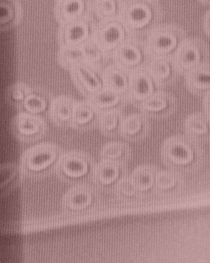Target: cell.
Returning <instances> with one entry per match:
<instances>
[{
	"instance_id": "4",
	"label": "cell",
	"mask_w": 210,
	"mask_h": 263,
	"mask_svg": "<svg viewBox=\"0 0 210 263\" xmlns=\"http://www.w3.org/2000/svg\"><path fill=\"white\" fill-rule=\"evenodd\" d=\"M200 144L185 134H174L165 138L161 146V155L165 160L177 164L191 162L200 151Z\"/></svg>"
},
{
	"instance_id": "7",
	"label": "cell",
	"mask_w": 210,
	"mask_h": 263,
	"mask_svg": "<svg viewBox=\"0 0 210 263\" xmlns=\"http://www.w3.org/2000/svg\"><path fill=\"white\" fill-rule=\"evenodd\" d=\"M10 130L18 140L32 142L44 137L47 126L42 117L25 111L20 112L12 119Z\"/></svg>"
},
{
	"instance_id": "36",
	"label": "cell",
	"mask_w": 210,
	"mask_h": 263,
	"mask_svg": "<svg viewBox=\"0 0 210 263\" xmlns=\"http://www.w3.org/2000/svg\"><path fill=\"white\" fill-rule=\"evenodd\" d=\"M203 97V112L209 117V93L205 95Z\"/></svg>"
},
{
	"instance_id": "8",
	"label": "cell",
	"mask_w": 210,
	"mask_h": 263,
	"mask_svg": "<svg viewBox=\"0 0 210 263\" xmlns=\"http://www.w3.org/2000/svg\"><path fill=\"white\" fill-rule=\"evenodd\" d=\"M89 16L61 24L58 32L61 46H81L93 38L96 24Z\"/></svg>"
},
{
	"instance_id": "19",
	"label": "cell",
	"mask_w": 210,
	"mask_h": 263,
	"mask_svg": "<svg viewBox=\"0 0 210 263\" xmlns=\"http://www.w3.org/2000/svg\"><path fill=\"white\" fill-rule=\"evenodd\" d=\"M75 100L67 96H60L52 100L49 105V117L56 125L61 127L71 126Z\"/></svg>"
},
{
	"instance_id": "38",
	"label": "cell",
	"mask_w": 210,
	"mask_h": 263,
	"mask_svg": "<svg viewBox=\"0 0 210 263\" xmlns=\"http://www.w3.org/2000/svg\"><path fill=\"white\" fill-rule=\"evenodd\" d=\"M199 3L204 6H208L209 5V0H197Z\"/></svg>"
},
{
	"instance_id": "34",
	"label": "cell",
	"mask_w": 210,
	"mask_h": 263,
	"mask_svg": "<svg viewBox=\"0 0 210 263\" xmlns=\"http://www.w3.org/2000/svg\"><path fill=\"white\" fill-rule=\"evenodd\" d=\"M157 185L162 189H168L173 187L176 182L174 174L169 171L159 172L156 177Z\"/></svg>"
},
{
	"instance_id": "16",
	"label": "cell",
	"mask_w": 210,
	"mask_h": 263,
	"mask_svg": "<svg viewBox=\"0 0 210 263\" xmlns=\"http://www.w3.org/2000/svg\"><path fill=\"white\" fill-rule=\"evenodd\" d=\"M209 62L203 63L187 70L183 76L188 91L199 97L209 93Z\"/></svg>"
},
{
	"instance_id": "10",
	"label": "cell",
	"mask_w": 210,
	"mask_h": 263,
	"mask_svg": "<svg viewBox=\"0 0 210 263\" xmlns=\"http://www.w3.org/2000/svg\"><path fill=\"white\" fill-rule=\"evenodd\" d=\"M146 67L156 88L161 89L171 86L181 75L173 55L150 58Z\"/></svg>"
},
{
	"instance_id": "2",
	"label": "cell",
	"mask_w": 210,
	"mask_h": 263,
	"mask_svg": "<svg viewBox=\"0 0 210 263\" xmlns=\"http://www.w3.org/2000/svg\"><path fill=\"white\" fill-rule=\"evenodd\" d=\"M187 37L185 30L174 24H159L144 39L150 58L173 55L181 42Z\"/></svg>"
},
{
	"instance_id": "21",
	"label": "cell",
	"mask_w": 210,
	"mask_h": 263,
	"mask_svg": "<svg viewBox=\"0 0 210 263\" xmlns=\"http://www.w3.org/2000/svg\"><path fill=\"white\" fill-rule=\"evenodd\" d=\"M125 108L118 107L100 111L97 127L103 135L110 138L119 136Z\"/></svg>"
},
{
	"instance_id": "23",
	"label": "cell",
	"mask_w": 210,
	"mask_h": 263,
	"mask_svg": "<svg viewBox=\"0 0 210 263\" xmlns=\"http://www.w3.org/2000/svg\"><path fill=\"white\" fill-rule=\"evenodd\" d=\"M88 100L100 111L129 105L125 95L114 92L104 87L93 94Z\"/></svg>"
},
{
	"instance_id": "37",
	"label": "cell",
	"mask_w": 210,
	"mask_h": 263,
	"mask_svg": "<svg viewBox=\"0 0 210 263\" xmlns=\"http://www.w3.org/2000/svg\"><path fill=\"white\" fill-rule=\"evenodd\" d=\"M209 11H207L205 14L203 23L204 32L207 36L209 35Z\"/></svg>"
},
{
	"instance_id": "17",
	"label": "cell",
	"mask_w": 210,
	"mask_h": 263,
	"mask_svg": "<svg viewBox=\"0 0 210 263\" xmlns=\"http://www.w3.org/2000/svg\"><path fill=\"white\" fill-rule=\"evenodd\" d=\"M100 111L88 101L76 102L71 126L79 131H87L98 127Z\"/></svg>"
},
{
	"instance_id": "25",
	"label": "cell",
	"mask_w": 210,
	"mask_h": 263,
	"mask_svg": "<svg viewBox=\"0 0 210 263\" xmlns=\"http://www.w3.org/2000/svg\"><path fill=\"white\" fill-rule=\"evenodd\" d=\"M124 0H93V10L101 20L119 18Z\"/></svg>"
},
{
	"instance_id": "22",
	"label": "cell",
	"mask_w": 210,
	"mask_h": 263,
	"mask_svg": "<svg viewBox=\"0 0 210 263\" xmlns=\"http://www.w3.org/2000/svg\"><path fill=\"white\" fill-rule=\"evenodd\" d=\"M22 16L21 5L17 0H0V31L14 28Z\"/></svg>"
},
{
	"instance_id": "15",
	"label": "cell",
	"mask_w": 210,
	"mask_h": 263,
	"mask_svg": "<svg viewBox=\"0 0 210 263\" xmlns=\"http://www.w3.org/2000/svg\"><path fill=\"white\" fill-rule=\"evenodd\" d=\"M93 10V0H58L54 15L60 23L90 16Z\"/></svg>"
},
{
	"instance_id": "28",
	"label": "cell",
	"mask_w": 210,
	"mask_h": 263,
	"mask_svg": "<svg viewBox=\"0 0 210 263\" xmlns=\"http://www.w3.org/2000/svg\"><path fill=\"white\" fill-rule=\"evenodd\" d=\"M31 88L27 84L23 82L11 84L6 90V101L14 108H23L24 101L29 93Z\"/></svg>"
},
{
	"instance_id": "24",
	"label": "cell",
	"mask_w": 210,
	"mask_h": 263,
	"mask_svg": "<svg viewBox=\"0 0 210 263\" xmlns=\"http://www.w3.org/2000/svg\"><path fill=\"white\" fill-rule=\"evenodd\" d=\"M88 158L83 152L71 151L65 154L61 159L63 171L71 177H79L87 171Z\"/></svg>"
},
{
	"instance_id": "27",
	"label": "cell",
	"mask_w": 210,
	"mask_h": 263,
	"mask_svg": "<svg viewBox=\"0 0 210 263\" xmlns=\"http://www.w3.org/2000/svg\"><path fill=\"white\" fill-rule=\"evenodd\" d=\"M58 61L64 68L70 70L75 65L86 61L81 46H61Z\"/></svg>"
},
{
	"instance_id": "20",
	"label": "cell",
	"mask_w": 210,
	"mask_h": 263,
	"mask_svg": "<svg viewBox=\"0 0 210 263\" xmlns=\"http://www.w3.org/2000/svg\"><path fill=\"white\" fill-rule=\"evenodd\" d=\"M103 87L114 92L125 95L128 82V71L114 63L102 71Z\"/></svg>"
},
{
	"instance_id": "5",
	"label": "cell",
	"mask_w": 210,
	"mask_h": 263,
	"mask_svg": "<svg viewBox=\"0 0 210 263\" xmlns=\"http://www.w3.org/2000/svg\"><path fill=\"white\" fill-rule=\"evenodd\" d=\"M113 62L129 71L146 66L150 57L145 47L144 39L130 36L111 53Z\"/></svg>"
},
{
	"instance_id": "11",
	"label": "cell",
	"mask_w": 210,
	"mask_h": 263,
	"mask_svg": "<svg viewBox=\"0 0 210 263\" xmlns=\"http://www.w3.org/2000/svg\"><path fill=\"white\" fill-rule=\"evenodd\" d=\"M146 66L139 67L128 72V87L125 95L129 105L136 108L139 103L149 96L156 88Z\"/></svg>"
},
{
	"instance_id": "30",
	"label": "cell",
	"mask_w": 210,
	"mask_h": 263,
	"mask_svg": "<svg viewBox=\"0 0 210 263\" xmlns=\"http://www.w3.org/2000/svg\"><path fill=\"white\" fill-rule=\"evenodd\" d=\"M149 166L148 165H141L133 170L131 180L137 190H146L152 184L154 173Z\"/></svg>"
},
{
	"instance_id": "3",
	"label": "cell",
	"mask_w": 210,
	"mask_h": 263,
	"mask_svg": "<svg viewBox=\"0 0 210 263\" xmlns=\"http://www.w3.org/2000/svg\"><path fill=\"white\" fill-rule=\"evenodd\" d=\"M173 58L181 75L188 69L209 62V46L204 40L195 37H186L179 45Z\"/></svg>"
},
{
	"instance_id": "13",
	"label": "cell",
	"mask_w": 210,
	"mask_h": 263,
	"mask_svg": "<svg viewBox=\"0 0 210 263\" xmlns=\"http://www.w3.org/2000/svg\"><path fill=\"white\" fill-rule=\"evenodd\" d=\"M150 132L149 119L140 111L132 112L123 117L119 136L126 141L137 142L148 137Z\"/></svg>"
},
{
	"instance_id": "33",
	"label": "cell",
	"mask_w": 210,
	"mask_h": 263,
	"mask_svg": "<svg viewBox=\"0 0 210 263\" xmlns=\"http://www.w3.org/2000/svg\"><path fill=\"white\" fill-rule=\"evenodd\" d=\"M17 166L13 163L0 165V189L9 182L16 175Z\"/></svg>"
},
{
	"instance_id": "1",
	"label": "cell",
	"mask_w": 210,
	"mask_h": 263,
	"mask_svg": "<svg viewBox=\"0 0 210 263\" xmlns=\"http://www.w3.org/2000/svg\"><path fill=\"white\" fill-rule=\"evenodd\" d=\"M162 17L160 4L153 0H124L119 17L131 36L142 39Z\"/></svg>"
},
{
	"instance_id": "6",
	"label": "cell",
	"mask_w": 210,
	"mask_h": 263,
	"mask_svg": "<svg viewBox=\"0 0 210 263\" xmlns=\"http://www.w3.org/2000/svg\"><path fill=\"white\" fill-rule=\"evenodd\" d=\"M178 105L175 95L167 91L158 89L140 102L137 108L149 119L162 120L173 115Z\"/></svg>"
},
{
	"instance_id": "14",
	"label": "cell",
	"mask_w": 210,
	"mask_h": 263,
	"mask_svg": "<svg viewBox=\"0 0 210 263\" xmlns=\"http://www.w3.org/2000/svg\"><path fill=\"white\" fill-rule=\"evenodd\" d=\"M59 151V147L54 143H40L27 149L22 159L29 168L40 170L50 165L55 159Z\"/></svg>"
},
{
	"instance_id": "12",
	"label": "cell",
	"mask_w": 210,
	"mask_h": 263,
	"mask_svg": "<svg viewBox=\"0 0 210 263\" xmlns=\"http://www.w3.org/2000/svg\"><path fill=\"white\" fill-rule=\"evenodd\" d=\"M70 71L74 85L88 99L103 87L101 72L89 62H81Z\"/></svg>"
},
{
	"instance_id": "31",
	"label": "cell",
	"mask_w": 210,
	"mask_h": 263,
	"mask_svg": "<svg viewBox=\"0 0 210 263\" xmlns=\"http://www.w3.org/2000/svg\"><path fill=\"white\" fill-rule=\"evenodd\" d=\"M130 151V147L127 143L121 141H113L103 146L100 155L104 159L117 160L120 158L127 157Z\"/></svg>"
},
{
	"instance_id": "9",
	"label": "cell",
	"mask_w": 210,
	"mask_h": 263,
	"mask_svg": "<svg viewBox=\"0 0 210 263\" xmlns=\"http://www.w3.org/2000/svg\"><path fill=\"white\" fill-rule=\"evenodd\" d=\"M131 36L120 19L101 20L96 24L93 39L105 52L111 53Z\"/></svg>"
},
{
	"instance_id": "40",
	"label": "cell",
	"mask_w": 210,
	"mask_h": 263,
	"mask_svg": "<svg viewBox=\"0 0 210 263\" xmlns=\"http://www.w3.org/2000/svg\"><path fill=\"white\" fill-rule=\"evenodd\" d=\"M57 1H58V0H57Z\"/></svg>"
},
{
	"instance_id": "32",
	"label": "cell",
	"mask_w": 210,
	"mask_h": 263,
	"mask_svg": "<svg viewBox=\"0 0 210 263\" xmlns=\"http://www.w3.org/2000/svg\"><path fill=\"white\" fill-rule=\"evenodd\" d=\"M91 201L90 191L83 186L70 190L66 196L67 204L73 209H82L88 205Z\"/></svg>"
},
{
	"instance_id": "39",
	"label": "cell",
	"mask_w": 210,
	"mask_h": 263,
	"mask_svg": "<svg viewBox=\"0 0 210 263\" xmlns=\"http://www.w3.org/2000/svg\"><path fill=\"white\" fill-rule=\"evenodd\" d=\"M153 1H158L159 0H153Z\"/></svg>"
},
{
	"instance_id": "26",
	"label": "cell",
	"mask_w": 210,
	"mask_h": 263,
	"mask_svg": "<svg viewBox=\"0 0 210 263\" xmlns=\"http://www.w3.org/2000/svg\"><path fill=\"white\" fill-rule=\"evenodd\" d=\"M51 102L48 93L41 89L31 88L24 101L23 108L26 112L37 114L45 110L47 105L50 104Z\"/></svg>"
},
{
	"instance_id": "35",
	"label": "cell",
	"mask_w": 210,
	"mask_h": 263,
	"mask_svg": "<svg viewBox=\"0 0 210 263\" xmlns=\"http://www.w3.org/2000/svg\"><path fill=\"white\" fill-rule=\"evenodd\" d=\"M117 186L120 192L126 195H133L137 191L131 179L127 178H122L119 180Z\"/></svg>"
},
{
	"instance_id": "18",
	"label": "cell",
	"mask_w": 210,
	"mask_h": 263,
	"mask_svg": "<svg viewBox=\"0 0 210 263\" xmlns=\"http://www.w3.org/2000/svg\"><path fill=\"white\" fill-rule=\"evenodd\" d=\"M183 129L184 134L198 142H208L210 136L209 117L203 112L196 111L185 118Z\"/></svg>"
},
{
	"instance_id": "29",
	"label": "cell",
	"mask_w": 210,
	"mask_h": 263,
	"mask_svg": "<svg viewBox=\"0 0 210 263\" xmlns=\"http://www.w3.org/2000/svg\"><path fill=\"white\" fill-rule=\"evenodd\" d=\"M118 166L117 160L103 159L97 165L95 169L97 179L104 184H108L113 182L119 175Z\"/></svg>"
}]
</instances>
